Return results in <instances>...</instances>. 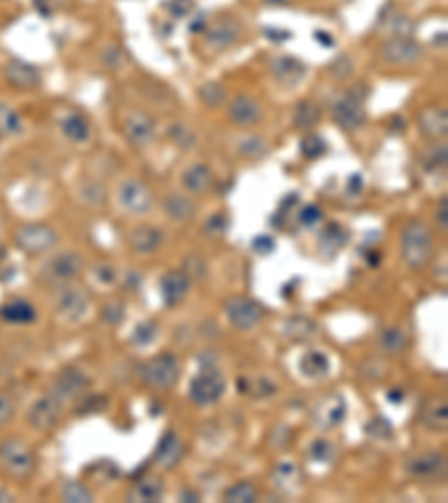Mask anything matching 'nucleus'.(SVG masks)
I'll return each mask as SVG.
<instances>
[{
  "mask_svg": "<svg viewBox=\"0 0 448 503\" xmlns=\"http://www.w3.org/2000/svg\"><path fill=\"white\" fill-rule=\"evenodd\" d=\"M435 256V235L424 220H408L401 229V257L413 271L426 269Z\"/></svg>",
  "mask_w": 448,
  "mask_h": 503,
  "instance_id": "1",
  "label": "nucleus"
},
{
  "mask_svg": "<svg viewBox=\"0 0 448 503\" xmlns=\"http://www.w3.org/2000/svg\"><path fill=\"white\" fill-rule=\"evenodd\" d=\"M180 374H182V365H180L178 356L175 353H160V356L151 358L148 362L139 365L137 378L142 380L146 387L157 389V392H166V389H173L178 385Z\"/></svg>",
  "mask_w": 448,
  "mask_h": 503,
  "instance_id": "2",
  "label": "nucleus"
},
{
  "mask_svg": "<svg viewBox=\"0 0 448 503\" xmlns=\"http://www.w3.org/2000/svg\"><path fill=\"white\" fill-rule=\"evenodd\" d=\"M0 470L18 481L30 479L36 470L34 450L21 438H7L0 443Z\"/></svg>",
  "mask_w": 448,
  "mask_h": 503,
  "instance_id": "3",
  "label": "nucleus"
},
{
  "mask_svg": "<svg viewBox=\"0 0 448 503\" xmlns=\"http://www.w3.org/2000/svg\"><path fill=\"white\" fill-rule=\"evenodd\" d=\"M329 112H332V119L337 121L338 128L346 130V133L361 130L368 121V112L364 108V94H359L356 90L337 94L329 101Z\"/></svg>",
  "mask_w": 448,
  "mask_h": 503,
  "instance_id": "4",
  "label": "nucleus"
},
{
  "mask_svg": "<svg viewBox=\"0 0 448 503\" xmlns=\"http://www.w3.org/2000/svg\"><path fill=\"white\" fill-rule=\"evenodd\" d=\"M13 242L27 256H43V253L52 251L58 242L57 230L43 221H30V224H21L13 230Z\"/></svg>",
  "mask_w": 448,
  "mask_h": 503,
  "instance_id": "5",
  "label": "nucleus"
},
{
  "mask_svg": "<svg viewBox=\"0 0 448 503\" xmlns=\"http://www.w3.org/2000/svg\"><path fill=\"white\" fill-rule=\"evenodd\" d=\"M81 271H83V257L76 251H63L40 266V280L52 287H66L72 280L79 278Z\"/></svg>",
  "mask_w": 448,
  "mask_h": 503,
  "instance_id": "6",
  "label": "nucleus"
},
{
  "mask_svg": "<svg viewBox=\"0 0 448 503\" xmlns=\"http://www.w3.org/2000/svg\"><path fill=\"white\" fill-rule=\"evenodd\" d=\"M117 202L124 208L128 215L142 217L148 215L155 206V197H153V190L144 184L137 177H126L121 179V184L117 186Z\"/></svg>",
  "mask_w": 448,
  "mask_h": 503,
  "instance_id": "7",
  "label": "nucleus"
},
{
  "mask_svg": "<svg viewBox=\"0 0 448 503\" xmlns=\"http://www.w3.org/2000/svg\"><path fill=\"white\" fill-rule=\"evenodd\" d=\"M226 392V378L218 367H206L200 369V374L191 380L189 385V396L196 405L200 407H211L224 396Z\"/></svg>",
  "mask_w": 448,
  "mask_h": 503,
  "instance_id": "8",
  "label": "nucleus"
},
{
  "mask_svg": "<svg viewBox=\"0 0 448 503\" xmlns=\"http://www.w3.org/2000/svg\"><path fill=\"white\" fill-rule=\"evenodd\" d=\"M424 49L410 36L404 39H388L379 49V58L391 67H410L422 61Z\"/></svg>",
  "mask_w": 448,
  "mask_h": 503,
  "instance_id": "9",
  "label": "nucleus"
},
{
  "mask_svg": "<svg viewBox=\"0 0 448 503\" xmlns=\"http://www.w3.org/2000/svg\"><path fill=\"white\" fill-rule=\"evenodd\" d=\"M121 130H124L126 142L137 151H146L155 143V119L144 110L128 112L124 124H121Z\"/></svg>",
  "mask_w": 448,
  "mask_h": 503,
  "instance_id": "10",
  "label": "nucleus"
},
{
  "mask_svg": "<svg viewBox=\"0 0 448 503\" xmlns=\"http://www.w3.org/2000/svg\"><path fill=\"white\" fill-rule=\"evenodd\" d=\"M90 311V293L81 287H58L57 314L66 323H81Z\"/></svg>",
  "mask_w": 448,
  "mask_h": 503,
  "instance_id": "11",
  "label": "nucleus"
},
{
  "mask_svg": "<svg viewBox=\"0 0 448 503\" xmlns=\"http://www.w3.org/2000/svg\"><path fill=\"white\" fill-rule=\"evenodd\" d=\"M90 389V376L79 367H66L61 374L57 376L52 385V396H57L63 405L75 403L83 396Z\"/></svg>",
  "mask_w": 448,
  "mask_h": 503,
  "instance_id": "12",
  "label": "nucleus"
},
{
  "mask_svg": "<svg viewBox=\"0 0 448 503\" xmlns=\"http://www.w3.org/2000/svg\"><path fill=\"white\" fill-rule=\"evenodd\" d=\"M224 311L229 323L238 332H251L262 320V307L256 300H251V298H231V300H226Z\"/></svg>",
  "mask_w": 448,
  "mask_h": 503,
  "instance_id": "13",
  "label": "nucleus"
},
{
  "mask_svg": "<svg viewBox=\"0 0 448 503\" xmlns=\"http://www.w3.org/2000/svg\"><path fill=\"white\" fill-rule=\"evenodd\" d=\"M262 115H265L262 112V103L256 97H251V94H238L226 106V117H229L231 124L244 130L260 124Z\"/></svg>",
  "mask_w": 448,
  "mask_h": 503,
  "instance_id": "14",
  "label": "nucleus"
},
{
  "mask_svg": "<svg viewBox=\"0 0 448 503\" xmlns=\"http://www.w3.org/2000/svg\"><path fill=\"white\" fill-rule=\"evenodd\" d=\"M61 410H63V403L58 401L57 396H43L39 398V401L31 405L30 414H27V421H30V425L34 429H39V432H45V429H52L54 425L58 423V419H61Z\"/></svg>",
  "mask_w": 448,
  "mask_h": 503,
  "instance_id": "15",
  "label": "nucleus"
},
{
  "mask_svg": "<svg viewBox=\"0 0 448 503\" xmlns=\"http://www.w3.org/2000/svg\"><path fill=\"white\" fill-rule=\"evenodd\" d=\"M406 470L417 479H440L446 474V456L440 452H422L406 461Z\"/></svg>",
  "mask_w": 448,
  "mask_h": 503,
  "instance_id": "16",
  "label": "nucleus"
},
{
  "mask_svg": "<svg viewBox=\"0 0 448 503\" xmlns=\"http://www.w3.org/2000/svg\"><path fill=\"white\" fill-rule=\"evenodd\" d=\"M269 72L280 85H285V88H294V85H298L303 79H305L307 67L303 65V61H298V58L283 56V54H280V56H274L269 61Z\"/></svg>",
  "mask_w": 448,
  "mask_h": 503,
  "instance_id": "17",
  "label": "nucleus"
},
{
  "mask_svg": "<svg viewBox=\"0 0 448 503\" xmlns=\"http://www.w3.org/2000/svg\"><path fill=\"white\" fill-rule=\"evenodd\" d=\"M417 126L424 137L433 139V142H440L448 133V110L444 106L424 108L417 117Z\"/></svg>",
  "mask_w": 448,
  "mask_h": 503,
  "instance_id": "18",
  "label": "nucleus"
},
{
  "mask_svg": "<svg viewBox=\"0 0 448 503\" xmlns=\"http://www.w3.org/2000/svg\"><path fill=\"white\" fill-rule=\"evenodd\" d=\"M162 287V298H164L166 307H175L189 296V289H191V278L187 275V271H169V273L162 275L160 280Z\"/></svg>",
  "mask_w": 448,
  "mask_h": 503,
  "instance_id": "19",
  "label": "nucleus"
},
{
  "mask_svg": "<svg viewBox=\"0 0 448 503\" xmlns=\"http://www.w3.org/2000/svg\"><path fill=\"white\" fill-rule=\"evenodd\" d=\"M4 81L16 90H34L40 85V72L25 61H12L4 65Z\"/></svg>",
  "mask_w": 448,
  "mask_h": 503,
  "instance_id": "20",
  "label": "nucleus"
},
{
  "mask_svg": "<svg viewBox=\"0 0 448 503\" xmlns=\"http://www.w3.org/2000/svg\"><path fill=\"white\" fill-rule=\"evenodd\" d=\"M240 39V25L233 18H224V21L214 22L209 30H205V43L209 45L215 52H223L229 49L231 45L238 43Z\"/></svg>",
  "mask_w": 448,
  "mask_h": 503,
  "instance_id": "21",
  "label": "nucleus"
},
{
  "mask_svg": "<svg viewBox=\"0 0 448 503\" xmlns=\"http://www.w3.org/2000/svg\"><path fill=\"white\" fill-rule=\"evenodd\" d=\"M162 242H164V233L151 224H139L128 233V247L137 256H151L162 247Z\"/></svg>",
  "mask_w": 448,
  "mask_h": 503,
  "instance_id": "22",
  "label": "nucleus"
},
{
  "mask_svg": "<svg viewBox=\"0 0 448 503\" xmlns=\"http://www.w3.org/2000/svg\"><path fill=\"white\" fill-rule=\"evenodd\" d=\"M343 416H346V401H343L341 394H332V396L323 398V401L316 405L312 419H314V423L319 425V428L329 429L337 428L343 421Z\"/></svg>",
  "mask_w": 448,
  "mask_h": 503,
  "instance_id": "23",
  "label": "nucleus"
},
{
  "mask_svg": "<svg viewBox=\"0 0 448 503\" xmlns=\"http://www.w3.org/2000/svg\"><path fill=\"white\" fill-rule=\"evenodd\" d=\"M215 177L206 164H193L182 172V186L189 195H205L214 188Z\"/></svg>",
  "mask_w": 448,
  "mask_h": 503,
  "instance_id": "24",
  "label": "nucleus"
},
{
  "mask_svg": "<svg viewBox=\"0 0 448 503\" xmlns=\"http://www.w3.org/2000/svg\"><path fill=\"white\" fill-rule=\"evenodd\" d=\"M162 208H164L166 217L178 224H184V221H191L198 212V204L193 202V197L182 193H173L166 195L164 202H162Z\"/></svg>",
  "mask_w": 448,
  "mask_h": 503,
  "instance_id": "25",
  "label": "nucleus"
},
{
  "mask_svg": "<svg viewBox=\"0 0 448 503\" xmlns=\"http://www.w3.org/2000/svg\"><path fill=\"white\" fill-rule=\"evenodd\" d=\"M182 456H184V443L180 441V437L175 432H166L164 437H162L160 446H157L155 461L164 470H171L182 461Z\"/></svg>",
  "mask_w": 448,
  "mask_h": 503,
  "instance_id": "26",
  "label": "nucleus"
},
{
  "mask_svg": "<svg viewBox=\"0 0 448 503\" xmlns=\"http://www.w3.org/2000/svg\"><path fill=\"white\" fill-rule=\"evenodd\" d=\"M61 133L63 137L72 143H85L90 142V137H92V128H90L88 119L76 115V112L75 115H67L66 119L61 121Z\"/></svg>",
  "mask_w": 448,
  "mask_h": 503,
  "instance_id": "27",
  "label": "nucleus"
},
{
  "mask_svg": "<svg viewBox=\"0 0 448 503\" xmlns=\"http://www.w3.org/2000/svg\"><path fill=\"white\" fill-rule=\"evenodd\" d=\"M162 495H164V483H162L157 477H146V479H139V481L135 483L133 490L128 492V499L139 503H151V501H160Z\"/></svg>",
  "mask_w": 448,
  "mask_h": 503,
  "instance_id": "28",
  "label": "nucleus"
},
{
  "mask_svg": "<svg viewBox=\"0 0 448 503\" xmlns=\"http://www.w3.org/2000/svg\"><path fill=\"white\" fill-rule=\"evenodd\" d=\"M303 483V473L296 468L294 464H280L278 468L274 470V486L278 488L280 492H296Z\"/></svg>",
  "mask_w": 448,
  "mask_h": 503,
  "instance_id": "29",
  "label": "nucleus"
},
{
  "mask_svg": "<svg viewBox=\"0 0 448 503\" xmlns=\"http://www.w3.org/2000/svg\"><path fill=\"white\" fill-rule=\"evenodd\" d=\"M316 332H319L316 323L312 318H305V316H294L285 325V335L294 343H307V340L314 338Z\"/></svg>",
  "mask_w": 448,
  "mask_h": 503,
  "instance_id": "30",
  "label": "nucleus"
},
{
  "mask_svg": "<svg viewBox=\"0 0 448 503\" xmlns=\"http://www.w3.org/2000/svg\"><path fill=\"white\" fill-rule=\"evenodd\" d=\"M0 316H3L7 323H13V325H30L36 320L34 307H31V302L27 300L7 302V305L0 309Z\"/></svg>",
  "mask_w": 448,
  "mask_h": 503,
  "instance_id": "31",
  "label": "nucleus"
},
{
  "mask_svg": "<svg viewBox=\"0 0 448 503\" xmlns=\"http://www.w3.org/2000/svg\"><path fill=\"white\" fill-rule=\"evenodd\" d=\"M321 121V106L316 101H301L294 110V126L301 130H312Z\"/></svg>",
  "mask_w": 448,
  "mask_h": 503,
  "instance_id": "32",
  "label": "nucleus"
},
{
  "mask_svg": "<svg viewBox=\"0 0 448 503\" xmlns=\"http://www.w3.org/2000/svg\"><path fill=\"white\" fill-rule=\"evenodd\" d=\"M25 130V121L7 103H0V137H16Z\"/></svg>",
  "mask_w": 448,
  "mask_h": 503,
  "instance_id": "33",
  "label": "nucleus"
},
{
  "mask_svg": "<svg viewBox=\"0 0 448 503\" xmlns=\"http://www.w3.org/2000/svg\"><path fill=\"white\" fill-rule=\"evenodd\" d=\"M301 371L307 378H321L329 371V358L323 351H307L301 358Z\"/></svg>",
  "mask_w": 448,
  "mask_h": 503,
  "instance_id": "34",
  "label": "nucleus"
},
{
  "mask_svg": "<svg viewBox=\"0 0 448 503\" xmlns=\"http://www.w3.org/2000/svg\"><path fill=\"white\" fill-rule=\"evenodd\" d=\"M379 344H382L383 353H388V356H400L408 347V334L401 327H391L382 334Z\"/></svg>",
  "mask_w": 448,
  "mask_h": 503,
  "instance_id": "35",
  "label": "nucleus"
},
{
  "mask_svg": "<svg viewBox=\"0 0 448 503\" xmlns=\"http://www.w3.org/2000/svg\"><path fill=\"white\" fill-rule=\"evenodd\" d=\"M347 242V230L343 229L341 224H329L323 233L319 235V244H321V251H328V253H337L338 248L346 247Z\"/></svg>",
  "mask_w": 448,
  "mask_h": 503,
  "instance_id": "36",
  "label": "nucleus"
},
{
  "mask_svg": "<svg viewBox=\"0 0 448 503\" xmlns=\"http://www.w3.org/2000/svg\"><path fill=\"white\" fill-rule=\"evenodd\" d=\"M269 152V143L258 134H247V137L238 139V155L247 157V160H260Z\"/></svg>",
  "mask_w": 448,
  "mask_h": 503,
  "instance_id": "37",
  "label": "nucleus"
},
{
  "mask_svg": "<svg viewBox=\"0 0 448 503\" xmlns=\"http://www.w3.org/2000/svg\"><path fill=\"white\" fill-rule=\"evenodd\" d=\"M422 421H424V425L431 429H446V425H448L446 403L444 401L428 403L426 410L422 412Z\"/></svg>",
  "mask_w": 448,
  "mask_h": 503,
  "instance_id": "38",
  "label": "nucleus"
},
{
  "mask_svg": "<svg viewBox=\"0 0 448 503\" xmlns=\"http://www.w3.org/2000/svg\"><path fill=\"white\" fill-rule=\"evenodd\" d=\"M198 97H200V101L205 103L206 108L215 110V108L224 106L226 90H224L223 83H218V81H211V83L200 85V90H198Z\"/></svg>",
  "mask_w": 448,
  "mask_h": 503,
  "instance_id": "39",
  "label": "nucleus"
},
{
  "mask_svg": "<svg viewBox=\"0 0 448 503\" xmlns=\"http://www.w3.org/2000/svg\"><path fill=\"white\" fill-rule=\"evenodd\" d=\"M110 401L103 394H83L81 403L76 405V414L79 416H90V414H103L108 410Z\"/></svg>",
  "mask_w": 448,
  "mask_h": 503,
  "instance_id": "40",
  "label": "nucleus"
},
{
  "mask_svg": "<svg viewBox=\"0 0 448 503\" xmlns=\"http://www.w3.org/2000/svg\"><path fill=\"white\" fill-rule=\"evenodd\" d=\"M79 199L88 206H103L106 204V188L99 181H85L79 186Z\"/></svg>",
  "mask_w": 448,
  "mask_h": 503,
  "instance_id": "41",
  "label": "nucleus"
},
{
  "mask_svg": "<svg viewBox=\"0 0 448 503\" xmlns=\"http://www.w3.org/2000/svg\"><path fill=\"white\" fill-rule=\"evenodd\" d=\"M325 152H328V143H325V139L321 137V134H305L301 142V155L305 157V160H319V157H323Z\"/></svg>",
  "mask_w": 448,
  "mask_h": 503,
  "instance_id": "42",
  "label": "nucleus"
},
{
  "mask_svg": "<svg viewBox=\"0 0 448 503\" xmlns=\"http://www.w3.org/2000/svg\"><path fill=\"white\" fill-rule=\"evenodd\" d=\"M386 36L388 39H404V36L413 34L415 25L408 16H401V13H395V16L386 18Z\"/></svg>",
  "mask_w": 448,
  "mask_h": 503,
  "instance_id": "43",
  "label": "nucleus"
},
{
  "mask_svg": "<svg viewBox=\"0 0 448 503\" xmlns=\"http://www.w3.org/2000/svg\"><path fill=\"white\" fill-rule=\"evenodd\" d=\"M223 497H224V501H229V503H253L256 501L258 492L251 483L240 481V483H233V486H231Z\"/></svg>",
  "mask_w": 448,
  "mask_h": 503,
  "instance_id": "44",
  "label": "nucleus"
},
{
  "mask_svg": "<svg viewBox=\"0 0 448 503\" xmlns=\"http://www.w3.org/2000/svg\"><path fill=\"white\" fill-rule=\"evenodd\" d=\"M63 501L67 503H90L94 501V495L83 486V483H76V481H67L63 486Z\"/></svg>",
  "mask_w": 448,
  "mask_h": 503,
  "instance_id": "45",
  "label": "nucleus"
},
{
  "mask_svg": "<svg viewBox=\"0 0 448 503\" xmlns=\"http://www.w3.org/2000/svg\"><path fill=\"white\" fill-rule=\"evenodd\" d=\"M155 335H157V323L155 320H144L135 327L133 332V343L137 347H148L151 343H155Z\"/></svg>",
  "mask_w": 448,
  "mask_h": 503,
  "instance_id": "46",
  "label": "nucleus"
},
{
  "mask_svg": "<svg viewBox=\"0 0 448 503\" xmlns=\"http://www.w3.org/2000/svg\"><path fill=\"white\" fill-rule=\"evenodd\" d=\"M446 161H448V148H446L444 139H442V142H437L435 146L428 151L426 160H424V166H426L428 170H440V168L444 170Z\"/></svg>",
  "mask_w": 448,
  "mask_h": 503,
  "instance_id": "47",
  "label": "nucleus"
},
{
  "mask_svg": "<svg viewBox=\"0 0 448 503\" xmlns=\"http://www.w3.org/2000/svg\"><path fill=\"white\" fill-rule=\"evenodd\" d=\"M310 456L319 464H329L334 459V443L325 441V438H319V441L312 443Z\"/></svg>",
  "mask_w": 448,
  "mask_h": 503,
  "instance_id": "48",
  "label": "nucleus"
},
{
  "mask_svg": "<svg viewBox=\"0 0 448 503\" xmlns=\"http://www.w3.org/2000/svg\"><path fill=\"white\" fill-rule=\"evenodd\" d=\"M169 134H171V139H173V142L182 148H191L193 142H196L193 133L184 124H175L173 128H169Z\"/></svg>",
  "mask_w": 448,
  "mask_h": 503,
  "instance_id": "49",
  "label": "nucleus"
},
{
  "mask_svg": "<svg viewBox=\"0 0 448 503\" xmlns=\"http://www.w3.org/2000/svg\"><path fill=\"white\" fill-rule=\"evenodd\" d=\"M323 220V211H321L319 206H314V204H307V206L301 208V212H298V221H301L303 226H316L319 221Z\"/></svg>",
  "mask_w": 448,
  "mask_h": 503,
  "instance_id": "50",
  "label": "nucleus"
},
{
  "mask_svg": "<svg viewBox=\"0 0 448 503\" xmlns=\"http://www.w3.org/2000/svg\"><path fill=\"white\" fill-rule=\"evenodd\" d=\"M289 438H292V429L289 428H274L271 429V434H269V447L271 450H285L287 447V443H289Z\"/></svg>",
  "mask_w": 448,
  "mask_h": 503,
  "instance_id": "51",
  "label": "nucleus"
},
{
  "mask_svg": "<svg viewBox=\"0 0 448 503\" xmlns=\"http://www.w3.org/2000/svg\"><path fill=\"white\" fill-rule=\"evenodd\" d=\"M226 229H229V220H226L224 212H215L205 224V233L209 235H224Z\"/></svg>",
  "mask_w": 448,
  "mask_h": 503,
  "instance_id": "52",
  "label": "nucleus"
},
{
  "mask_svg": "<svg viewBox=\"0 0 448 503\" xmlns=\"http://www.w3.org/2000/svg\"><path fill=\"white\" fill-rule=\"evenodd\" d=\"M329 72H332L337 79H346V76L352 74V61L347 56H338L337 61L329 65Z\"/></svg>",
  "mask_w": 448,
  "mask_h": 503,
  "instance_id": "53",
  "label": "nucleus"
},
{
  "mask_svg": "<svg viewBox=\"0 0 448 503\" xmlns=\"http://www.w3.org/2000/svg\"><path fill=\"white\" fill-rule=\"evenodd\" d=\"M253 251L256 253H262V256H269V253L276 251V242L271 235H258L256 239H253Z\"/></svg>",
  "mask_w": 448,
  "mask_h": 503,
  "instance_id": "54",
  "label": "nucleus"
},
{
  "mask_svg": "<svg viewBox=\"0 0 448 503\" xmlns=\"http://www.w3.org/2000/svg\"><path fill=\"white\" fill-rule=\"evenodd\" d=\"M103 318L110 325H119L121 318H124V307H121V302H110V305L103 309Z\"/></svg>",
  "mask_w": 448,
  "mask_h": 503,
  "instance_id": "55",
  "label": "nucleus"
},
{
  "mask_svg": "<svg viewBox=\"0 0 448 503\" xmlns=\"http://www.w3.org/2000/svg\"><path fill=\"white\" fill-rule=\"evenodd\" d=\"M12 419H13V403L9 401L3 392H0V428L7 425Z\"/></svg>",
  "mask_w": 448,
  "mask_h": 503,
  "instance_id": "56",
  "label": "nucleus"
},
{
  "mask_svg": "<svg viewBox=\"0 0 448 503\" xmlns=\"http://www.w3.org/2000/svg\"><path fill=\"white\" fill-rule=\"evenodd\" d=\"M435 220H437V224H440L442 233H446V229H448V199H446V195L440 199V206H437V211H435Z\"/></svg>",
  "mask_w": 448,
  "mask_h": 503,
  "instance_id": "57",
  "label": "nucleus"
},
{
  "mask_svg": "<svg viewBox=\"0 0 448 503\" xmlns=\"http://www.w3.org/2000/svg\"><path fill=\"white\" fill-rule=\"evenodd\" d=\"M97 278L103 282H112L117 278V271L112 266H101V269H97Z\"/></svg>",
  "mask_w": 448,
  "mask_h": 503,
  "instance_id": "58",
  "label": "nucleus"
},
{
  "mask_svg": "<svg viewBox=\"0 0 448 503\" xmlns=\"http://www.w3.org/2000/svg\"><path fill=\"white\" fill-rule=\"evenodd\" d=\"M265 34H271L269 39L271 40H280V43H283V40H289L292 39V34H289V31H276V30H265Z\"/></svg>",
  "mask_w": 448,
  "mask_h": 503,
  "instance_id": "59",
  "label": "nucleus"
},
{
  "mask_svg": "<svg viewBox=\"0 0 448 503\" xmlns=\"http://www.w3.org/2000/svg\"><path fill=\"white\" fill-rule=\"evenodd\" d=\"M314 39L319 40V43L323 45V48H332V45H334V39L329 34H325V31H316Z\"/></svg>",
  "mask_w": 448,
  "mask_h": 503,
  "instance_id": "60",
  "label": "nucleus"
},
{
  "mask_svg": "<svg viewBox=\"0 0 448 503\" xmlns=\"http://www.w3.org/2000/svg\"><path fill=\"white\" fill-rule=\"evenodd\" d=\"M404 398H406V394L400 392V389H392V392L388 394V401H391V403H401Z\"/></svg>",
  "mask_w": 448,
  "mask_h": 503,
  "instance_id": "61",
  "label": "nucleus"
},
{
  "mask_svg": "<svg viewBox=\"0 0 448 503\" xmlns=\"http://www.w3.org/2000/svg\"><path fill=\"white\" fill-rule=\"evenodd\" d=\"M180 499H182V501H189V499H191V501H200V497H198L193 490H184L182 495H180Z\"/></svg>",
  "mask_w": 448,
  "mask_h": 503,
  "instance_id": "62",
  "label": "nucleus"
},
{
  "mask_svg": "<svg viewBox=\"0 0 448 503\" xmlns=\"http://www.w3.org/2000/svg\"><path fill=\"white\" fill-rule=\"evenodd\" d=\"M265 4H289L294 3V0H262Z\"/></svg>",
  "mask_w": 448,
  "mask_h": 503,
  "instance_id": "63",
  "label": "nucleus"
},
{
  "mask_svg": "<svg viewBox=\"0 0 448 503\" xmlns=\"http://www.w3.org/2000/svg\"><path fill=\"white\" fill-rule=\"evenodd\" d=\"M3 257H4V248L0 247V262H3Z\"/></svg>",
  "mask_w": 448,
  "mask_h": 503,
  "instance_id": "64",
  "label": "nucleus"
}]
</instances>
